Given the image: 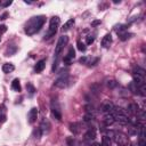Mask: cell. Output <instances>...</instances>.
Here are the masks:
<instances>
[{"label":"cell","mask_w":146,"mask_h":146,"mask_svg":"<svg viewBox=\"0 0 146 146\" xmlns=\"http://www.w3.org/2000/svg\"><path fill=\"white\" fill-rule=\"evenodd\" d=\"M7 16H8V13H5V14H2V15L0 16V19H5Z\"/></svg>","instance_id":"cell-37"},{"label":"cell","mask_w":146,"mask_h":146,"mask_svg":"<svg viewBox=\"0 0 146 146\" xmlns=\"http://www.w3.org/2000/svg\"><path fill=\"white\" fill-rule=\"evenodd\" d=\"M70 130L74 133V135H79L80 131H81V128H80V124L74 122V123H70Z\"/></svg>","instance_id":"cell-17"},{"label":"cell","mask_w":146,"mask_h":146,"mask_svg":"<svg viewBox=\"0 0 146 146\" xmlns=\"http://www.w3.org/2000/svg\"><path fill=\"white\" fill-rule=\"evenodd\" d=\"M50 110H51V114L52 116L60 121L62 120V110H60V106H59V103L57 102V99H52L51 103H50Z\"/></svg>","instance_id":"cell-4"},{"label":"cell","mask_w":146,"mask_h":146,"mask_svg":"<svg viewBox=\"0 0 146 146\" xmlns=\"http://www.w3.org/2000/svg\"><path fill=\"white\" fill-rule=\"evenodd\" d=\"M95 138H96V130H95V128H89V129L87 130V132L84 133V140L91 141V140H94Z\"/></svg>","instance_id":"cell-10"},{"label":"cell","mask_w":146,"mask_h":146,"mask_svg":"<svg viewBox=\"0 0 146 146\" xmlns=\"http://www.w3.org/2000/svg\"><path fill=\"white\" fill-rule=\"evenodd\" d=\"M6 31H7V26L3 25V24H1V25H0V35H1L2 33H5Z\"/></svg>","instance_id":"cell-33"},{"label":"cell","mask_w":146,"mask_h":146,"mask_svg":"<svg viewBox=\"0 0 146 146\" xmlns=\"http://www.w3.org/2000/svg\"><path fill=\"white\" fill-rule=\"evenodd\" d=\"M87 59H88V58H87L86 56H83V57H81V58L79 59V62H80L81 64H86V63H87Z\"/></svg>","instance_id":"cell-34"},{"label":"cell","mask_w":146,"mask_h":146,"mask_svg":"<svg viewBox=\"0 0 146 146\" xmlns=\"http://www.w3.org/2000/svg\"><path fill=\"white\" fill-rule=\"evenodd\" d=\"M39 128H40V130H41V132H42V135H43V133H48V132L50 131L51 125H50V122H49L47 119H43V120L41 121Z\"/></svg>","instance_id":"cell-9"},{"label":"cell","mask_w":146,"mask_h":146,"mask_svg":"<svg viewBox=\"0 0 146 146\" xmlns=\"http://www.w3.org/2000/svg\"><path fill=\"white\" fill-rule=\"evenodd\" d=\"M97 24H100V21H95V22H92V25H97Z\"/></svg>","instance_id":"cell-38"},{"label":"cell","mask_w":146,"mask_h":146,"mask_svg":"<svg viewBox=\"0 0 146 146\" xmlns=\"http://www.w3.org/2000/svg\"><path fill=\"white\" fill-rule=\"evenodd\" d=\"M26 89H27L30 96H33V95H34V92H35V88H34V86H33L32 83H27V84H26Z\"/></svg>","instance_id":"cell-25"},{"label":"cell","mask_w":146,"mask_h":146,"mask_svg":"<svg viewBox=\"0 0 146 146\" xmlns=\"http://www.w3.org/2000/svg\"><path fill=\"white\" fill-rule=\"evenodd\" d=\"M0 5H1V1H0Z\"/></svg>","instance_id":"cell-40"},{"label":"cell","mask_w":146,"mask_h":146,"mask_svg":"<svg viewBox=\"0 0 146 146\" xmlns=\"http://www.w3.org/2000/svg\"><path fill=\"white\" fill-rule=\"evenodd\" d=\"M59 17L58 16H54V17H51L50 18V22H49V27H48V31H47V33L44 34V40H48V39H50V38H52L56 33H57V31H58V27H59Z\"/></svg>","instance_id":"cell-3"},{"label":"cell","mask_w":146,"mask_h":146,"mask_svg":"<svg viewBox=\"0 0 146 146\" xmlns=\"http://www.w3.org/2000/svg\"><path fill=\"white\" fill-rule=\"evenodd\" d=\"M116 86H117V83H116V81H115V80H110V81L107 82V87H108V88H111V89L115 88Z\"/></svg>","instance_id":"cell-30"},{"label":"cell","mask_w":146,"mask_h":146,"mask_svg":"<svg viewBox=\"0 0 146 146\" xmlns=\"http://www.w3.org/2000/svg\"><path fill=\"white\" fill-rule=\"evenodd\" d=\"M95 41V36L94 35H88L87 36V44H91Z\"/></svg>","instance_id":"cell-31"},{"label":"cell","mask_w":146,"mask_h":146,"mask_svg":"<svg viewBox=\"0 0 146 146\" xmlns=\"http://www.w3.org/2000/svg\"><path fill=\"white\" fill-rule=\"evenodd\" d=\"M119 34V38L121 41H125L128 39H130L132 36V33H129V32H121V33H117Z\"/></svg>","instance_id":"cell-20"},{"label":"cell","mask_w":146,"mask_h":146,"mask_svg":"<svg viewBox=\"0 0 146 146\" xmlns=\"http://www.w3.org/2000/svg\"><path fill=\"white\" fill-rule=\"evenodd\" d=\"M132 73H136V74H138V75H141V76H144V78H145L146 71H145V70H144L143 67H140V66H136Z\"/></svg>","instance_id":"cell-22"},{"label":"cell","mask_w":146,"mask_h":146,"mask_svg":"<svg viewBox=\"0 0 146 146\" xmlns=\"http://www.w3.org/2000/svg\"><path fill=\"white\" fill-rule=\"evenodd\" d=\"M68 82H70L68 75H67V73H65L64 75L58 76V78L54 81V86L57 87V88H65V87L68 86Z\"/></svg>","instance_id":"cell-5"},{"label":"cell","mask_w":146,"mask_h":146,"mask_svg":"<svg viewBox=\"0 0 146 146\" xmlns=\"http://www.w3.org/2000/svg\"><path fill=\"white\" fill-rule=\"evenodd\" d=\"M44 66H46V60H44V59H41V60L36 62V64H35V66H34V71H35V73H40V72H42L43 68H44Z\"/></svg>","instance_id":"cell-12"},{"label":"cell","mask_w":146,"mask_h":146,"mask_svg":"<svg viewBox=\"0 0 146 146\" xmlns=\"http://www.w3.org/2000/svg\"><path fill=\"white\" fill-rule=\"evenodd\" d=\"M127 137L125 136H123V135H117V136H115V141L117 143V145H120V146H125L127 145Z\"/></svg>","instance_id":"cell-13"},{"label":"cell","mask_w":146,"mask_h":146,"mask_svg":"<svg viewBox=\"0 0 146 146\" xmlns=\"http://www.w3.org/2000/svg\"><path fill=\"white\" fill-rule=\"evenodd\" d=\"M111 43H112V35H111V33H107L102 39V47L103 48H108L111 46Z\"/></svg>","instance_id":"cell-11"},{"label":"cell","mask_w":146,"mask_h":146,"mask_svg":"<svg viewBox=\"0 0 146 146\" xmlns=\"http://www.w3.org/2000/svg\"><path fill=\"white\" fill-rule=\"evenodd\" d=\"M38 119V108L36 107H32L29 112V115H27V121L30 124H33Z\"/></svg>","instance_id":"cell-7"},{"label":"cell","mask_w":146,"mask_h":146,"mask_svg":"<svg viewBox=\"0 0 146 146\" xmlns=\"http://www.w3.org/2000/svg\"><path fill=\"white\" fill-rule=\"evenodd\" d=\"M5 121H6V115H5V114L0 115V124H1L2 122H5Z\"/></svg>","instance_id":"cell-35"},{"label":"cell","mask_w":146,"mask_h":146,"mask_svg":"<svg viewBox=\"0 0 146 146\" xmlns=\"http://www.w3.org/2000/svg\"><path fill=\"white\" fill-rule=\"evenodd\" d=\"M111 145H112L111 137H108V136H103V138H102V146H111Z\"/></svg>","instance_id":"cell-21"},{"label":"cell","mask_w":146,"mask_h":146,"mask_svg":"<svg viewBox=\"0 0 146 146\" xmlns=\"http://www.w3.org/2000/svg\"><path fill=\"white\" fill-rule=\"evenodd\" d=\"M76 46H78V49H79L80 51H86V49H87L86 44H84L81 40H78V41H76Z\"/></svg>","instance_id":"cell-26"},{"label":"cell","mask_w":146,"mask_h":146,"mask_svg":"<svg viewBox=\"0 0 146 146\" xmlns=\"http://www.w3.org/2000/svg\"><path fill=\"white\" fill-rule=\"evenodd\" d=\"M92 119H94V115H92L91 113H86V114H84V117H83V120H84L86 122H90Z\"/></svg>","instance_id":"cell-29"},{"label":"cell","mask_w":146,"mask_h":146,"mask_svg":"<svg viewBox=\"0 0 146 146\" xmlns=\"http://www.w3.org/2000/svg\"><path fill=\"white\" fill-rule=\"evenodd\" d=\"M115 122V120H114V116L110 113V114H105V116H104V123H105V125H112L113 123Z\"/></svg>","instance_id":"cell-15"},{"label":"cell","mask_w":146,"mask_h":146,"mask_svg":"<svg viewBox=\"0 0 146 146\" xmlns=\"http://www.w3.org/2000/svg\"><path fill=\"white\" fill-rule=\"evenodd\" d=\"M66 144H67V146H75V139L73 137H67Z\"/></svg>","instance_id":"cell-28"},{"label":"cell","mask_w":146,"mask_h":146,"mask_svg":"<svg viewBox=\"0 0 146 146\" xmlns=\"http://www.w3.org/2000/svg\"><path fill=\"white\" fill-rule=\"evenodd\" d=\"M91 146H100V145H99V144H98V143H94V144H92V145H91Z\"/></svg>","instance_id":"cell-39"},{"label":"cell","mask_w":146,"mask_h":146,"mask_svg":"<svg viewBox=\"0 0 146 146\" xmlns=\"http://www.w3.org/2000/svg\"><path fill=\"white\" fill-rule=\"evenodd\" d=\"M74 57H75V50H74V48H73V47H70V49H68L67 54H66V55L64 56V58H63L64 64H66V65H71V64L73 63Z\"/></svg>","instance_id":"cell-6"},{"label":"cell","mask_w":146,"mask_h":146,"mask_svg":"<svg viewBox=\"0 0 146 146\" xmlns=\"http://www.w3.org/2000/svg\"><path fill=\"white\" fill-rule=\"evenodd\" d=\"M74 23H75V21H74V18H70L64 25H63V27H62V31L63 32H66V31H68L71 27H73V25H74Z\"/></svg>","instance_id":"cell-16"},{"label":"cell","mask_w":146,"mask_h":146,"mask_svg":"<svg viewBox=\"0 0 146 146\" xmlns=\"http://www.w3.org/2000/svg\"><path fill=\"white\" fill-rule=\"evenodd\" d=\"M16 50H17V48H16L15 46H9V48H8L7 51H6V56H11V55H14V54L16 52Z\"/></svg>","instance_id":"cell-24"},{"label":"cell","mask_w":146,"mask_h":146,"mask_svg":"<svg viewBox=\"0 0 146 146\" xmlns=\"http://www.w3.org/2000/svg\"><path fill=\"white\" fill-rule=\"evenodd\" d=\"M44 22H46V16H43V15H38V16L31 17L25 24V29H24L25 33L27 35H33V34L38 33L41 30V27L43 26Z\"/></svg>","instance_id":"cell-1"},{"label":"cell","mask_w":146,"mask_h":146,"mask_svg":"<svg viewBox=\"0 0 146 146\" xmlns=\"http://www.w3.org/2000/svg\"><path fill=\"white\" fill-rule=\"evenodd\" d=\"M33 136H34V138H35V139H40V137L42 136V132H41L40 128L34 129V131H33Z\"/></svg>","instance_id":"cell-27"},{"label":"cell","mask_w":146,"mask_h":146,"mask_svg":"<svg viewBox=\"0 0 146 146\" xmlns=\"http://www.w3.org/2000/svg\"><path fill=\"white\" fill-rule=\"evenodd\" d=\"M10 5H11V1H7V2L2 3V6H3V7H8V6H10Z\"/></svg>","instance_id":"cell-36"},{"label":"cell","mask_w":146,"mask_h":146,"mask_svg":"<svg viewBox=\"0 0 146 146\" xmlns=\"http://www.w3.org/2000/svg\"><path fill=\"white\" fill-rule=\"evenodd\" d=\"M14 70H15V66H14L11 63H6V64L2 65V71H3V73H10V72H13Z\"/></svg>","instance_id":"cell-19"},{"label":"cell","mask_w":146,"mask_h":146,"mask_svg":"<svg viewBox=\"0 0 146 146\" xmlns=\"http://www.w3.org/2000/svg\"><path fill=\"white\" fill-rule=\"evenodd\" d=\"M129 89H130V91L133 94V95H137L138 94V87H137V84L132 81V82H130V84H129Z\"/></svg>","instance_id":"cell-23"},{"label":"cell","mask_w":146,"mask_h":146,"mask_svg":"<svg viewBox=\"0 0 146 146\" xmlns=\"http://www.w3.org/2000/svg\"><path fill=\"white\" fill-rule=\"evenodd\" d=\"M68 43V36L67 35H62L59 36L57 43H56V48H55V59H54V65H52V71H55L57 68L58 62H59V57L62 51L64 50V48L67 46Z\"/></svg>","instance_id":"cell-2"},{"label":"cell","mask_w":146,"mask_h":146,"mask_svg":"<svg viewBox=\"0 0 146 146\" xmlns=\"http://www.w3.org/2000/svg\"><path fill=\"white\" fill-rule=\"evenodd\" d=\"M11 89L14 91H17V92H21L22 91V88H21V83H19V80L18 79H14L13 82H11Z\"/></svg>","instance_id":"cell-18"},{"label":"cell","mask_w":146,"mask_h":146,"mask_svg":"<svg viewBox=\"0 0 146 146\" xmlns=\"http://www.w3.org/2000/svg\"><path fill=\"white\" fill-rule=\"evenodd\" d=\"M138 146H146V139L139 138V140H138Z\"/></svg>","instance_id":"cell-32"},{"label":"cell","mask_w":146,"mask_h":146,"mask_svg":"<svg viewBox=\"0 0 146 146\" xmlns=\"http://www.w3.org/2000/svg\"><path fill=\"white\" fill-rule=\"evenodd\" d=\"M113 108H114V104L112 103V102H105L103 105H102V112L104 113V114H110V113H112V111H113Z\"/></svg>","instance_id":"cell-8"},{"label":"cell","mask_w":146,"mask_h":146,"mask_svg":"<svg viewBox=\"0 0 146 146\" xmlns=\"http://www.w3.org/2000/svg\"><path fill=\"white\" fill-rule=\"evenodd\" d=\"M138 112H139V110H138V105H137V104L131 103V104L128 106V113H129V114H131V115H136Z\"/></svg>","instance_id":"cell-14"}]
</instances>
